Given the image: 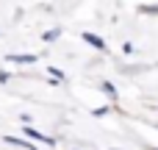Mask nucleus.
Returning <instances> with one entry per match:
<instances>
[{
	"instance_id": "f257e3e1",
	"label": "nucleus",
	"mask_w": 158,
	"mask_h": 150,
	"mask_svg": "<svg viewBox=\"0 0 158 150\" xmlns=\"http://www.w3.org/2000/svg\"><path fill=\"white\" fill-rule=\"evenodd\" d=\"M83 42H86V45H92L94 50H106V42H103L97 33H89V31H86V33H83Z\"/></svg>"
},
{
	"instance_id": "f03ea898",
	"label": "nucleus",
	"mask_w": 158,
	"mask_h": 150,
	"mask_svg": "<svg viewBox=\"0 0 158 150\" xmlns=\"http://www.w3.org/2000/svg\"><path fill=\"white\" fill-rule=\"evenodd\" d=\"M8 61H14V64H36V56H31V53H11Z\"/></svg>"
},
{
	"instance_id": "7ed1b4c3",
	"label": "nucleus",
	"mask_w": 158,
	"mask_h": 150,
	"mask_svg": "<svg viewBox=\"0 0 158 150\" xmlns=\"http://www.w3.org/2000/svg\"><path fill=\"white\" fill-rule=\"evenodd\" d=\"M25 136H31V139H36V142H44V145H56V139H50V136H44V134H39L36 128H25Z\"/></svg>"
},
{
	"instance_id": "20e7f679",
	"label": "nucleus",
	"mask_w": 158,
	"mask_h": 150,
	"mask_svg": "<svg viewBox=\"0 0 158 150\" xmlns=\"http://www.w3.org/2000/svg\"><path fill=\"white\" fill-rule=\"evenodd\" d=\"M8 145H17V148H22V150H39V148H33L31 142H25V139H17V136H3Z\"/></svg>"
},
{
	"instance_id": "39448f33",
	"label": "nucleus",
	"mask_w": 158,
	"mask_h": 150,
	"mask_svg": "<svg viewBox=\"0 0 158 150\" xmlns=\"http://www.w3.org/2000/svg\"><path fill=\"white\" fill-rule=\"evenodd\" d=\"M103 92H106L111 100H117V89H114V84H108V81H106V84H103Z\"/></svg>"
},
{
	"instance_id": "423d86ee",
	"label": "nucleus",
	"mask_w": 158,
	"mask_h": 150,
	"mask_svg": "<svg viewBox=\"0 0 158 150\" xmlns=\"http://www.w3.org/2000/svg\"><path fill=\"white\" fill-rule=\"evenodd\" d=\"M58 33H61L58 28H53V31H47V33H44V42H53V39H58Z\"/></svg>"
},
{
	"instance_id": "0eeeda50",
	"label": "nucleus",
	"mask_w": 158,
	"mask_h": 150,
	"mask_svg": "<svg viewBox=\"0 0 158 150\" xmlns=\"http://www.w3.org/2000/svg\"><path fill=\"white\" fill-rule=\"evenodd\" d=\"M47 72H50V75H53L56 81H61V78H64V72H61L58 67H47Z\"/></svg>"
},
{
	"instance_id": "6e6552de",
	"label": "nucleus",
	"mask_w": 158,
	"mask_h": 150,
	"mask_svg": "<svg viewBox=\"0 0 158 150\" xmlns=\"http://www.w3.org/2000/svg\"><path fill=\"white\" fill-rule=\"evenodd\" d=\"M139 11H142V14H158V3L156 6H142Z\"/></svg>"
}]
</instances>
